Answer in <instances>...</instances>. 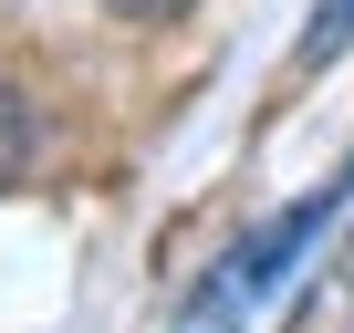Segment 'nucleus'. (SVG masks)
Segmentation results:
<instances>
[{"label": "nucleus", "mask_w": 354, "mask_h": 333, "mask_svg": "<svg viewBox=\"0 0 354 333\" xmlns=\"http://www.w3.org/2000/svg\"><path fill=\"white\" fill-rule=\"evenodd\" d=\"M261 302V271H250V250H230L198 292H188V312H177V333H240V312Z\"/></svg>", "instance_id": "1"}, {"label": "nucleus", "mask_w": 354, "mask_h": 333, "mask_svg": "<svg viewBox=\"0 0 354 333\" xmlns=\"http://www.w3.org/2000/svg\"><path fill=\"white\" fill-rule=\"evenodd\" d=\"M32 166H42V115H32V94L0 84V188H21Z\"/></svg>", "instance_id": "2"}, {"label": "nucleus", "mask_w": 354, "mask_h": 333, "mask_svg": "<svg viewBox=\"0 0 354 333\" xmlns=\"http://www.w3.org/2000/svg\"><path fill=\"white\" fill-rule=\"evenodd\" d=\"M344 42H354V0H333V11H313V32H302V53H292V63H302V73H323V63H333Z\"/></svg>", "instance_id": "3"}, {"label": "nucleus", "mask_w": 354, "mask_h": 333, "mask_svg": "<svg viewBox=\"0 0 354 333\" xmlns=\"http://www.w3.org/2000/svg\"><path fill=\"white\" fill-rule=\"evenodd\" d=\"M104 11H125V21H167V11H188V0H104Z\"/></svg>", "instance_id": "4"}]
</instances>
